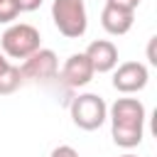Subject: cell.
I'll use <instances>...</instances> for the list:
<instances>
[{
    "mask_svg": "<svg viewBox=\"0 0 157 157\" xmlns=\"http://www.w3.org/2000/svg\"><path fill=\"white\" fill-rule=\"evenodd\" d=\"M15 2H17L20 12H32V10H37L42 5V0H15Z\"/></svg>",
    "mask_w": 157,
    "mask_h": 157,
    "instance_id": "cell-13",
    "label": "cell"
},
{
    "mask_svg": "<svg viewBox=\"0 0 157 157\" xmlns=\"http://www.w3.org/2000/svg\"><path fill=\"white\" fill-rule=\"evenodd\" d=\"M147 56H150V64H157V59H155V37L150 39V49H147Z\"/></svg>",
    "mask_w": 157,
    "mask_h": 157,
    "instance_id": "cell-15",
    "label": "cell"
},
{
    "mask_svg": "<svg viewBox=\"0 0 157 157\" xmlns=\"http://www.w3.org/2000/svg\"><path fill=\"white\" fill-rule=\"evenodd\" d=\"M110 135L118 147H137L145 132V105L137 98H118L108 108Z\"/></svg>",
    "mask_w": 157,
    "mask_h": 157,
    "instance_id": "cell-1",
    "label": "cell"
},
{
    "mask_svg": "<svg viewBox=\"0 0 157 157\" xmlns=\"http://www.w3.org/2000/svg\"><path fill=\"white\" fill-rule=\"evenodd\" d=\"M135 22V12L132 10H125V7H118V5H108L103 7L101 12V25L108 34L113 37H120V34H128L130 27Z\"/></svg>",
    "mask_w": 157,
    "mask_h": 157,
    "instance_id": "cell-9",
    "label": "cell"
},
{
    "mask_svg": "<svg viewBox=\"0 0 157 157\" xmlns=\"http://www.w3.org/2000/svg\"><path fill=\"white\" fill-rule=\"evenodd\" d=\"M120 157H137V155H130V152H128V155H120Z\"/></svg>",
    "mask_w": 157,
    "mask_h": 157,
    "instance_id": "cell-17",
    "label": "cell"
},
{
    "mask_svg": "<svg viewBox=\"0 0 157 157\" xmlns=\"http://www.w3.org/2000/svg\"><path fill=\"white\" fill-rule=\"evenodd\" d=\"M93 66H91V61H88V56L83 54V52H78V54H71L69 59H66V64H64V69H61V81L69 86V88H81V86H86L91 78H93Z\"/></svg>",
    "mask_w": 157,
    "mask_h": 157,
    "instance_id": "cell-8",
    "label": "cell"
},
{
    "mask_svg": "<svg viewBox=\"0 0 157 157\" xmlns=\"http://www.w3.org/2000/svg\"><path fill=\"white\" fill-rule=\"evenodd\" d=\"M22 81H25V78H22V74H20V66L7 64V66L0 71V96H10V93H15V91L20 88Z\"/></svg>",
    "mask_w": 157,
    "mask_h": 157,
    "instance_id": "cell-10",
    "label": "cell"
},
{
    "mask_svg": "<svg viewBox=\"0 0 157 157\" xmlns=\"http://www.w3.org/2000/svg\"><path fill=\"white\" fill-rule=\"evenodd\" d=\"M108 5H118V7H125V10H137V5H140V0H105Z\"/></svg>",
    "mask_w": 157,
    "mask_h": 157,
    "instance_id": "cell-14",
    "label": "cell"
},
{
    "mask_svg": "<svg viewBox=\"0 0 157 157\" xmlns=\"http://www.w3.org/2000/svg\"><path fill=\"white\" fill-rule=\"evenodd\" d=\"M147 66L140 64V61H125L115 69L113 74V88L120 91V93H137L147 86Z\"/></svg>",
    "mask_w": 157,
    "mask_h": 157,
    "instance_id": "cell-6",
    "label": "cell"
},
{
    "mask_svg": "<svg viewBox=\"0 0 157 157\" xmlns=\"http://www.w3.org/2000/svg\"><path fill=\"white\" fill-rule=\"evenodd\" d=\"M39 29L32 27V25H10L2 37H0V47H2V54H7L10 59H27L29 54H34L39 49Z\"/></svg>",
    "mask_w": 157,
    "mask_h": 157,
    "instance_id": "cell-3",
    "label": "cell"
},
{
    "mask_svg": "<svg viewBox=\"0 0 157 157\" xmlns=\"http://www.w3.org/2000/svg\"><path fill=\"white\" fill-rule=\"evenodd\" d=\"M49 157H81V155H78L71 145H59V147H54V150H52V155H49Z\"/></svg>",
    "mask_w": 157,
    "mask_h": 157,
    "instance_id": "cell-12",
    "label": "cell"
},
{
    "mask_svg": "<svg viewBox=\"0 0 157 157\" xmlns=\"http://www.w3.org/2000/svg\"><path fill=\"white\" fill-rule=\"evenodd\" d=\"M20 74H22V78H29V81H52L59 74V59L52 49L39 47L34 54H29L22 61Z\"/></svg>",
    "mask_w": 157,
    "mask_h": 157,
    "instance_id": "cell-5",
    "label": "cell"
},
{
    "mask_svg": "<svg viewBox=\"0 0 157 157\" xmlns=\"http://www.w3.org/2000/svg\"><path fill=\"white\" fill-rule=\"evenodd\" d=\"M17 15H20V7L15 0H0V25L12 22Z\"/></svg>",
    "mask_w": 157,
    "mask_h": 157,
    "instance_id": "cell-11",
    "label": "cell"
},
{
    "mask_svg": "<svg viewBox=\"0 0 157 157\" xmlns=\"http://www.w3.org/2000/svg\"><path fill=\"white\" fill-rule=\"evenodd\" d=\"M52 20H54L56 29L69 39L83 37L86 27H88V15H86L83 0H54L52 2Z\"/></svg>",
    "mask_w": 157,
    "mask_h": 157,
    "instance_id": "cell-2",
    "label": "cell"
},
{
    "mask_svg": "<svg viewBox=\"0 0 157 157\" xmlns=\"http://www.w3.org/2000/svg\"><path fill=\"white\" fill-rule=\"evenodd\" d=\"M93 66L96 74H108L118 66V47L110 39H96L88 44V49L83 52Z\"/></svg>",
    "mask_w": 157,
    "mask_h": 157,
    "instance_id": "cell-7",
    "label": "cell"
},
{
    "mask_svg": "<svg viewBox=\"0 0 157 157\" xmlns=\"http://www.w3.org/2000/svg\"><path fill=\"white\" fill-rule=\"evenodd\" d=\"M71 120L81 130H98L108 120V105L98 93H81L71 101Z\"/></svg>",
    "mask_w": 157,
    "mask_h": 157,
    "instance_id": "cell-4",
    "label": "cell"
},
{
    "mask_svg": "<svg viewBox=\"0 0 157 157\" xmlns=\"http://www.w3.org/2000/svg\"><path fill=\"white\" fill-rule=\"evenodd\" d=\"M7 64H10V61H7V59H5V54H2V52H0V71H2V69H5V66H7Z\"/></svg>",
    "mask_w": 157,
    "mask_h": 157,
    "instance_id": "cell-16",
    "label": "cell"
}]
</instances>
